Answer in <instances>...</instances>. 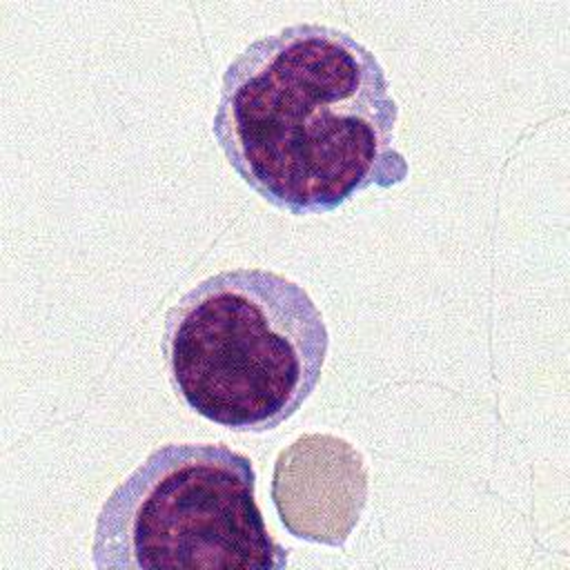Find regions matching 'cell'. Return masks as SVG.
Instances as JSON below:
<instances>
[{
	"instance_id": "obj_1",
	"label": "cell",
	"mask_w": 570,
	"mask_h": 570,
	"mask_svg": "<svg viewBox=\"0 0 570 570\" xmlns=\"http://www.w3.org/2000/svg\"><path fill=\"white\" fill-rule=\"evenodd\" d=\"M399 105L372 49L323 22L252 40L223 71L212 134L236 176L292 216L410 176Z\"/></svg>"
},
{
	"instance_id": "obj_2",
	"label": "cell",
	"mask_w": 570,
	"mask_h": 570,
	"mask_svg": "<svg viewBox=\"0 0 570 570\" xmlns=\"http://www.w3.org/2000/svg\"><path fill=\"white\" fill-rule=\"evenodd\" d=\"M330 350L303 285L263 267L216 272L165 314L163 354L176 394L232 432L263 434L316 390Z\"/></svg>"
},
{
	"instance_id": "obj_3",
	"label": "cell",
	"mask_w": 570,
	"mask_h": 570,
	"mask_svg": "<svg viewBox=\"0 0 570 570\" xmlns=\"http://www.w3.org/2000/svg\"><path fill=\"white\" fill-rule=\"evenodd\" d=\"M91 563L98 570H283L289 548L265 525L249 456L225 443H167L100 505Z\"/></svg>"
},
{
	"instance_id": "obj_4",
	"label": "cell",
	"mask_w": 570,
	"mask_h": 570,
	"mask_svg": "<svg viewBox=\"0 0 570 570\" xmlns=\"http://www.w3.org/2000/svg\"><path fill=\"white\" fill-rule=\"evenodd\" d=\"M367 494L365 456L336 434H303L274 461L272 503L283 528L296 539L345 548Z\"/></svg>"
}]
</instances>
